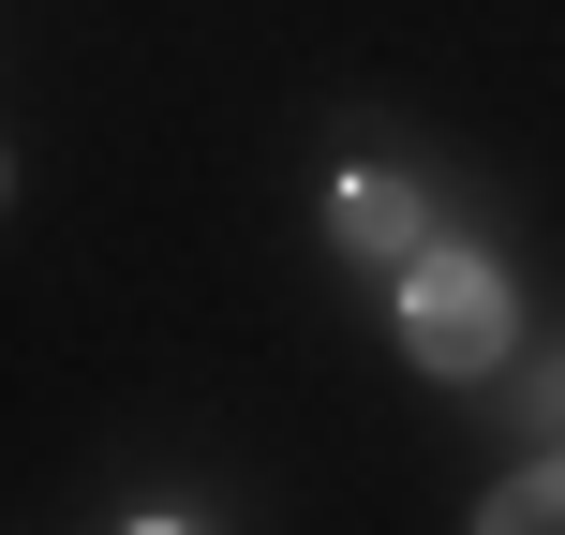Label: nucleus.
<instances>
[{
  "label": "nucleus",
  "instance_id": "20e7f679",
  "mask_svg": "<svg viewBox=\"0 0 565 535\" xmlns=\"http://www.w3.org/2000/svg\"><path fill=\"white\" fill-rule=\"evenodd\" d=\"M521 402H536V417H551V431H565V357H551V372H536V387H521Z\"/></svg>",
  "mask_w": 565,
  "mask_h": 535
},
{
  "label": "nucleus",
  "instance_id": "f03ea898",
  "mask_svg": "<svg viewBox=\"0 0 565 535\" xmlns=\"http://www.w3.org/2000/svg\"><path fill=\"white\" fill-rule=\"evenodd\" d=\"M358 254H431V208L402 194V179H342V208H328Z\"/></svg>",
  "mask_w": 565,
  "mask_h": 535
},
{
  "label": "nucleus",
  "instance_id": "f257e3e1",
  "mask_svg": "<svg viewBox=\"0 0 565 535\" xmlns=\"http://www.w3.org/2000/svg\"><path fill=\"white\" fill-rule=\"evenodd\" d=\"M402 342H417L431 372H491L507 357V268L491 254H402Z\"/></svg>",
  "mask_w": 565,
  "mask_h": 535
},
{
  "label": "nucleus",
  "instance_id": "7ed1b4c3",
  "mask_svg": "<svg viewBox=\"0 0 565 535\" xmlns=\"http://www.w3.org/2000/svg\"><path fill=\"white\" fill-rule=\"evenodd\" d=\"M477 521H491V535H551V521H565V461H521V477L491 491Z\"/></svg>",
  "mask_w": 565,
  "mask_h": 535
}]
</instances>
